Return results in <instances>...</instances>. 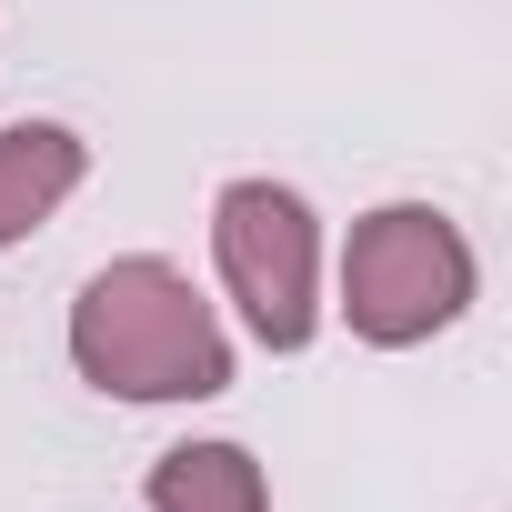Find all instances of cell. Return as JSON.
I'll use <instances>...</instances> for the list:
<instances>
[{
  "instance_id": "obj_2",
  "label": "cell",
  "mask_w": 512,
  "mask_h": 512,
  "mask_svg": "<svg viewBox=\"0 0 512 512\" xmlns=\"http://www.w3.org/2000/svg\"><path fill=\"white\" fill-rule=\"evenodd\" d=\"M342 312H352V332L382 342V352L432 342L442 322L472 312V241H462L432 201H382L372 221H352Z\"/></svg>"
},
{
  "instance_id": "obj_5",
  "label": "cell",
  "mask_w": 512,
  "mask_h": 512,
  "mask_svg": "<svg viewBox=\"0 0 512 512\" xmlns=\"http://www.w3.org/2000/svg\"><path fill=\"white\" fill-rule=\"evenodd\" d=\"M151 512H272V482L241 442H181L151 462Z\"/></svg>"
},
{
  "instance_id": "obj_4",
  "label": "cell",
  "mask_w": 512,
  "mask_h": 512,
  "mask_svg": "<svg viewBox=\"0 0 512 512\" xmlns=\"http://www.w3.org/2000/svg\"><path fill=\"white\" fill-rule=\"evenodd\" d=\"M91 151L61 131V121H21V131H0V251H11L21 231H41L71 191H81Z\"/></svg>"
},
{
  "instance_id": "obj_3",
  "label": "cell",
  "mask_w": 512,
  "mask_h": 512,
  "mask_svg": "<svg viewBox=\"0 0 512 512\" xmlns=\"http://www.w3.org/2000/svg\"><path fill=\"white\" fill-rule=\"evenodd\" d=\"M211 251H221V282H231L241 322L262 332L272 352H302L312 322H322V302H312V282H322L312 201L282 191V181H231L211 201Z\"/></svg>"
},
{
  "instance_id": "obj_1",
  "label": "cell",
  "mask_w": 512,
  "mask_h": 512,
  "mask_svg": "<svg viewBox=\"0 0 512 512\" xmlns=\"http://www.w3.org/2000/svg\"><path fill=\"white\" fill-rule=\"evenodd\" d=\"M71 362H81L91 392H121V402H211V392H231V342H221L211 302L191 292V272L151 262V251L81 282Z\"/></svg>"
}]
</instances>
